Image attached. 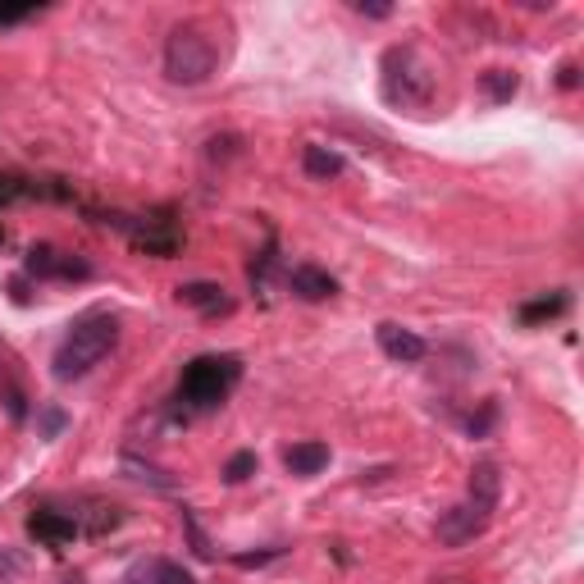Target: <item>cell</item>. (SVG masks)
<instances>
[{"mask_svg": "<svg viewBox=\"0 0 584 584\" xmlns=\"http://www.w3.org/2000/svg\"><path fill=\"white\" fill-rule=\"evenodd\" d=\"M115 343H119V320L110 311H92L83 320H73L64 343L56 347V361H50L56 366V379L60 384H73V379L92 374L115 351Z\"/></svg>", "mask_w": 584, "mask_h": 584, "instance_id": "cell-1", "label": "cell"}, {"mask_svg": "<svg viewBox=\"0 0 584 584\" xmlns=\"http://www.w3.org/2000/svg\"><path fill=\"white\" fill-rule=\"evenodd\" d=\"M238 379H242V357H234V351H206V357L183 366L174 402L183 406V416L215 412V406H224V397L238 389Z\"/></svg>", "mask_w": 584, "mask_h": 584, "instance_id": "cell-2", "label": "cell"}, {"mask_svg": "<svg viewBox=\"0 0 584 584\" xmlns=\"http://www.w3.org/2000/svg\"><path fill=\"white\" fill-rule=\"evenodd\" d=\"M219 64V46L206 33V23H179L165 37V79L179 87H201L211 83V73Z\"/></svg>", "mask_w": 584, "mask_h": 584, "instance_id": "cell-3", "label": "cell"}, {"mask_svg": "<svg viewBox=\"0 0 584 584\" xmlns=\"http://www.w3.org/2000/svg\"><path fill=\"white\" fill-rule=\"evenodd\" d=\"M96 224H106V228H119L123 238H129L133 251H146V257H179V247H183V234L174 228L169 219L160 215H129V211H96Z\"/></svg>", "mask_w": 584, "mask_h": 584, "instance_id": "cell-4", "label": "cell"}, {"mask_svg": "<svg viewBox=\"0 0 584 584\" xmlns=\"http://www.w3.org/2000/svg\"><path fill=\"white\" fill-rule=\"evenodd\" d=\"M429 96H434V79H429L420 56L406 46H393L384 56V100L406 106V110H420V106H429Z\"/></svg>", "mask_w": 584, "mask_h": 584, "instance_id": "cell-5", "label": "cell"}, {"mask_svg": "<svg viewBox=\"0 0 584 584\" xmlns=\"http://www.w3.org/2000/svg\"><path fill=\"white\" fill-rule=\"evenodd\" d=\"M23 270H28L33 278H56V284H87V278L96 274L83 257H73V251L64 247H50V242H37L28 247V257H23Z\"/></svg>", "mask_w": 584, "mask_h": 584, "instance_id": "cell-6", "label": "cell"}, {"mask_svg": "<svg viewBox=\"0 0 584 584\" xmlns=\"http://www.w3.org/2000/svg\"><path fill=\"white\" fill-rule=\"evenodd\" d=\"M489 521H493V512L489 506H479V502H456V506H448V512L439 516V544H448V548H466V544H475L479 535L489 529Z\"/></svg>", "mask_w": 584, "mask_h": 584, "instance_id": "cell-7", "label": "cell"}, {"mask_svg": "<svg viewBox=\"0 0 584 584\" xmlns=\"http://www.w3.org/2000/svg\"><path fill=\"white\" fill-rule=\"evenodd\" d=\"M28 535L46 548H64L83 535L79 521H73V512H56V506H37V512L28 516Z\"/></svg>", "mask_w": 584, "mask_h": 584, "instance_id": "cell-8", "label": "cell"}, {"mask_svg": "<svg viewBox=\"0 0 584 584\" xmlns=\"http://www.w3.org/2000/svg\"><path fill=\"white\" fill-rule=\"evenodd\" d=\"M179 301H183V307H192V311H201V315H211V320L234 315V297H228L219 284H211V278H192V284H179Z\"/></svg>", "mask_w": 584, "mask_h": 584, "instance_id": "cell-9", "label": "cell"}, {"mask_svg": "<svg viewBox=\"0 0 584 584\" xmlns=\"http://www.w3.org/2000/svg\"><path fill=\"white\" fill-rule=\"evenodd\" d=\"M374 338H379V347H384V357H389V361H402V366L425 361V338L412 334V329L393 324V320L379 324V329H374Z\"/></svg>", "mask_w": 584, "mask_h": 584, "instance_id": "cell-10", "label": "cell"}, {"mask_svg": "<svg viewBox=\"0 0 584 584\" xmlns=\"http://www.w3.org/2000/svg\"><path fill=\"white\" fill-rule=\"evenodd\" d=\"M33 196L69 201V188H60L56 179L41 183V179H28V174H0V206H14V201H33Z\"/></svg>", "mask_w": 584, "mask_h": 584, "instance_id": "cell-11", "label": "cell"}, {"mask_svg": "<svg viewBox=\"0 0 584 584\" xmlns=\"http://www.w3.org/2000/svg\"><path fill=\"white\" fill-rule=\"evenodd\" d=\"M288 288L301 301H329V297L338 293V278L329 274V270H320V265H293L288 270Z\"/></svg>", "mask_w": 584, "mask_h": 584, "instance_id": "cell-12", "label": "cell"}, {"mask_svg": "<svg viewBox=\"0 0 584 584\" xmlns=\"http://www.w3.org/2000/svg\"><path fill=\"white\" fill-rule=\"evenodd\" d=\"M284 466H288L293 475H301V479H311V475H320V470L329 466V448H324V443H293V448L284 452Z\"/></svg>", "mask_w": 584, "mask_h": 584, "instance_id": "cell-13", "label": "cell"}, {"mask_svg": "<svg viewBox=\"0 0 584 584\" xmlns=\"http://www.w3.org/2000/svg\"><path fill=\"white\" fill-rule=\"evenodd\" d=\"M498 493H502V475H498V466L493 462H475V470H470V489H466V498L470 502H479V506H498Z\"/></svg>", "mask_w": 584, "mask_h": 584, "instance_id": "cell-14", "label": "cell"}, {"mask_svg": "<svg viewBox=\"0 0 584 584\" xmlns=\"http://www.w3.org/2000/svg\"><path fill=\"white\" fill-rule=\"evenodd\" d=\"M301 169H307V179L329 183V179H338V174L347 169V160L338 156V151H329V146H307L301 151Z\"/></svg>", "mask_w": 584, "mask_h": 584, "instance_id": "cell-15", "label": "cell"}, {"mask_svg": "<svg viewBox=\"0 0 584 584\" xmlns=\"http://www.w3.org/2000/svg\"><path fill=\"white\" fill-rule=\"evenodd\" d=\"M571 307V297L567 293H552V297H535V301H525V307L516 311L521 315V324H544V320H557Z\"/></svg>", "mask_w": 584, "mask_h": 584, "instance_id": "cell-16", "label": "cell"}, {"mask_svg": "<svg viewBox=\"0 0 584 584\" xmlns=\"http://www.w3.org/2000/svg\"><path fill=\"white\" fill-rule=\"evenodd\" d=\"M123 475H129V479H138V485L160 489V493H174V479H169V470H160V466L142 462V456H123Z\"/></svg>", "mask_w": 584, "mask_h": 584, "instance_id": "cell-17", "label": "cell"}, {"mask_svg": "<svg viewBox=\"0 0 584 584\" xmlns=\"http://www.w3.org/2000/svg\"><path fill=\"white\" fill-rule=\"evenodd\" d=\"M479 83H485L489 100H512V96H516V87H521V79H516L512 69H489Z\"/></svg>", "mask_w": 584, "mask_h": 584, "instance_id": "cell-18", "label": "cell"}, {"mask_svg": "<svg viewBox=\"0 0 584 584\" xmlns=\"http://www.w3.org/2000/svg\"><path fill=\"white\" fill-rule=\"evenodd\" d=\"M257 452H234V456H228V466H224V479H228V485H242V479H251V475H257Z\"/></svg>", "mask_w": 584, "mask_h": 584, "instance_id": "cell-19", "label": "cell"}, {"mask_svg": "<svg viewBox=\"0 0 584 584\" xmlns=\"http://www.w3.org/2000/svg\"><path fill=\"white\" fill-rule=\"evenodd\" d=\"M183 529H188V544H192V552L201 557V562H215V548H211V539L201 535V525H196V516L183 506Z\"/></svg>", "mask_w": 584, "mask_h": 584, "instance_id": "cell-20", "label": "cell"}, {"mask_svg": "<svg viewBox=\"0 0 584 584\" xmlns=\"http://www.w3.org/2000/svg\"><path fill=\"white\" fill-rule=\"evenodd\" d=\"M119 584H156V557H142V562H133L129 571H123Z\"/></svg>", "mask_w": 584, "mask_h": 584, "instance_id": "cell-21", "label": "cell"}, {"mask_svg": "<svg viewBox=\"0 0 584 584\" xmlns=\"http://www.w3.org/2000/svg\"><path fill=\"white\" fill-rule=\"evenodd\" d=\"M156 584H196L179 562H165V557H156Z\"/></svg>", "mask_w": 584, "mask_h": 584, "instance_id": "cell-22", "label": "cell"}, {"mask_svg": "<svg viewBox=\"0 0 584 584\" xmlns=\"http://www.w3.org/2000/svg\"><path fill=\"white\" fill-rule=\"evenodd\" d=\"M274 557H284V548H265V552H238L234 562H238V567H265V562H274Z\"/></svg>", "mask_w": 584, "mask_h": 584, "instance_id": "cell-23", "label": "cell"}, {"mask_svg": "<svg viewBox=\"0 0 584 584\" xmlns=\"http://www.w3.org/2000/svg\"><path fill=\"white\" fill-rule=\"evenodd\" d=\"M23 571V562H19V557L10 552V548H0V580H14Z\"/></svg>", "mask_w": 584, "mask_h": 584, "instance_id": "cell-24", "label": "cell"}, {"mask_svg": "<svg viewBox=\"0 0 584 584\" xmlns=\"http://www.w3.org/2000/svg\"><path fill=\"white\" fill-rule=\"evenodd\" d=\"M351 10H357V14H370V19H389V14H393V5H366V0H357Z\"/></svg>", "mask_w": 584, "mask_h": 584, "instance_id": "cell-25", "label": "cell"}, {"mask_svg": "<svg viewBox=\"0 0 584 584\" xmlns=\"http://www.w3.org/2000/svg\"><path fill=\"white\" fill-rule=\"evenodd\" d=\"M557 83H562L567 92H571V87H580V64H571V60H567V64H562V79H557Z\"/></svg>", "mask_w": 584, "mask_h": 584, "instance_id": "cell-26", "label": "cell"}, {"mask_svg": "<svg viewBox=\"0 0 584 584\" xmlns=\"http://www.w3.org/2000/svg\"><path fill=\"white\" fill-rule=\"evenodd\" d=\"M28 14H33V10H5V5H0V28H5V23H23Z\"/></svg>", "mask_w": 584, "mask_h": 584, "instance_id": "cell-27", "label": "cell"}, {"mask_svg": "<svg viewBox=\"0 0 584 584\" xmlns=\"http://www.w3.org/2000/svg\"><path fill=\"white\" fill-rule=\"evenodd\" d=\"M41 425H46V434H60V425H64V416H60V412H46V416H41Z\"/></svg>", "mask_w": 584, "mask_h": 584, "instance_id": "cell-28", "label": "cell"}]
</instances>
